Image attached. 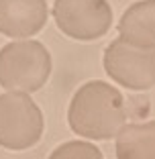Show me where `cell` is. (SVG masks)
Instances as JSON below:
<instances>
[{
	"label": "cell",
	"mask_w": 155,
	"mask_h": 159,
	"mask_svg": "<svg viewBox=\"0 0 155 159\" xmlns=\"http://www.w3.org/2000/svg\"><path fill=\"white\" fill-rule=\"evenodd\" d=\"M127 120L125 98L114 86L100 80L86 82L74 94L67 110V122L80 137L106 141L118 135Z\"/></svg>",
	"instance_id": "1"
},
{
	"label": "cell",
	"mask_w": 155,
	"mask_h": 159,
	"mask_svg": "<svg viewBox=\"0 0 155 159\" xmlns=\"http://www.w3.org/2000/svg\"><path fill=\"white\" fill-rule=\"evenodd\" d=\"M51 55L39 41L8 43L0 49V86L8 92H37L49 80Z\"/></svg>",
	"instance_id": "2"
},
{
	"label": "cell",
	"mask_w": 155,
	"mask_h": 159,
	"mask_svg": "<svg viewBox=\"0 0 155 159\" xmlns=\"http://www.w3.org/2000/svg\"><path fill=\"white\" fill-rule=\"evenodd\" d=\"M41 108L29 94H0V147L23 151L39 143L43 135Z\"/></svg>",
	"instance_id": "3"
},
{
	"label": "cell",
	"mask_w": 155,
	"mask_h": 159,
	"mask_svg": "<svg viewBox=\"0 0 155 159\" xmlns=\"http://www.w3.org/2000/svg\"><path fill=\"white\" fill-rule=\"evenodd\" d=\"M53 19L63 35L78 41H94L108 33L112 8L106 0H55Z\"/></svg>",
	"instance_id": "4"
},
{
	"label": "cell",
	"mask_w": 155,
	"mask_h": 159,
	"mask_svg": "<svg viewBox=\"0 0 155 159\" xmlns=\"http://www.w3.org/2000/svg\"><path fill=\"white\" fill-rule=\"evenodd\" d=\"M104 70L129 90H149L155 86V51L116 39L104 51Z\"/></svg>",
	"instance_id": "5"
},
{
	"label": "cell",
	"mask_w": 155,
	"mask_h": 159,
	"mask_svg": "<svg viewBox=\"0 0 155 159\" xmlns=\"http://www.w3.org/2000/svg\"><path fill=\"white\" fill-rule=\"evenodd\" d=\"M47 23L45 0H0V33L6 37H33Z\"/></svg>",
	"instance_id": "6"
},
{
	"label": "cell",
	"mask_w": 155,
	"mask_h": 159,
	"mask_svg": "<svg viewBox=\"0 0 155 159\" xmlns=\"http://www.w3.org/2000/svg\"><path fill=\"white\" fill-rule=\"evenodd\" d=\"M121 39L141 49H155V0L131 4L118 23Z\"/></svg>",
	"instance_id": "7"
},
{
	"label": "cell",
	"mask_w": 155,
	"mask_h": 159,
	"mask_svg": "<svg viewBox=\"0 0 155 159\" xmlns=\"http://www.w3.org/2000/svg\"><path fill=\"white\" fill-rule=\"evenodd\" d=\"M114 149L116 159H155V120L122 126Z\"/></svg>",
	"instance_id": "8"
},
{
	"label": "cell",
	"mask_w": 155,
	"mask_h": 159,
	"mask_svg": "<svg viewBox=\"0 0 155 159\" xmlns=\"http://www.w3.org/2000/svg\"><path fill=\"white\" fill-rule=\"evenodd\" d=\"M49 159H104L102 151L92 143L86 141H67L63 145H59Z\"/></svg>",
	"instance_id": "9"
}]
</instances>
